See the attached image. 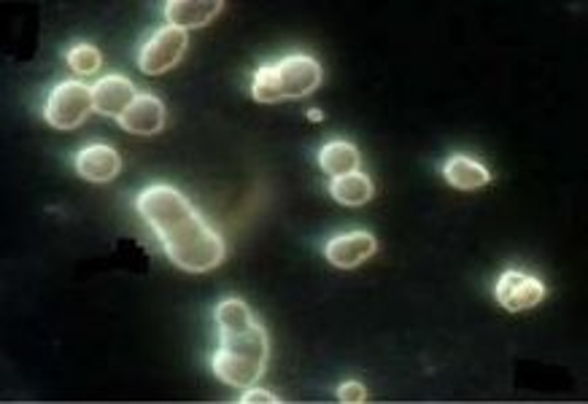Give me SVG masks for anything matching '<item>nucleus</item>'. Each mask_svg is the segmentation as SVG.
Wrapping results in <instances>:
<instances>
[{"label":"nucleus","mask_w":588,"mask_h":404,"mask_svg":"<svg viewBox=\"0 0 588 404\" xmlns=\"http://www.w3.org/2000/svg\"><path fill=\"white\" fill-rule=\"evenodd\" d=\"M443 178L454 189H462V192H473V189L491 183L489 168L475 157H467V154H451L443 162Z\"/></svg>","instance_id":"f8f14e48"},{"label":"nucleus","mask_w":588,"mask_h":404,"mask_svg":"<svg viewBox=\"0 0 588 404\" xmlns=\"http://www.w3.org/2000/svg\"><path fill=\"white\" fill-rule=\"evenodd\" d=\"M273 74H276L281 100L308 98V94L322 87L324 79L322 63L317 57L306 55V52H295V55H287L278 59V63H273Z\"/></svg>","instance_id":"20e7f679"},{"label":"nucleus","mask_w":588,"mask_h":404,"mask_svg":"<svg viewBox=\"0 0 588 404\" xmlns=\"http://www.w3.org/2000/svg\"><path fill=\"white\" fill-rule=\"evenodd\" d=\"M95 111L92 87L79 79H65L52 87L44 103V119L55 130H76Z\"/></svg>","instance_id":"7ed1b4c3"},{"label":"nucleus","mask_w":588,"mask_h":404,"mask_svg":"<svg viewBox=\"0 0 588 404\" xmlns=\"http://www.w3.org/2000/svg\"><path fill=\"white\" fill-rule=\"evenodd\" d=\"M217 350L211 354V370L233 389H248L263 380L270 359V340L265 326L254 318L252 307L237 296H228L213 307Z\"/></svg>","instance_id":"f03ea898"},{"label":"nucleus","mask_w":588,"mask_h":404,"mask_svg":"<svg viewBox=\"0 0 588 404\" xmlns=\"http://www.w3.org/2000/svg\"><path fill=\"white\" fill-rule=\"evenodd\" d=\"M165 119H168V111H165L163 100L157 94L141 92L117 122L130 135H157L165 127Z\"/></svg>","instance_id":"9d476101"},{"label":"nucleus","mask_w":588,"mask_h":404,"mask_svg":"<svg viewBox=\"0 0 588 404\" xmlns=\"http://www.w3.org/2000/svg\"><path fill=\"white\" fill-rule=\"evenodd\" d=\"M308 119H311V122H322L324 114L319 109H311V111H308Z\"/></svg>","instance_id":"6ab92c4d"},{"label":"nucleus","mask_w":588,"mask_h":404,"mask_svg":"<svg viewBox=\"0 0 588 404\" xmlns=\"http://www.w3.org/2000/svg\"><path fill=\"white\" fill-rule=\"evenodd\" d=\"M378 251V240L373 232L367 229H352L341 232V235L330 237L324 243V259L332 267H341V270H354V267L365 265L373 254Z\"/></svg>","instance_id":"0eeeda50"},{"label":"nucleus","mask_w":588,"mask_h":404,"mask_svg":"<svg viewBox=\"0 0 588 404\" xmlns=\"http://www.w3.org/2000/svg\"><path fill=\"white\" fill-rule=\"evenodd\" d=\"M222 9V0H168V3L163 5V14L170 27L192 30L206 27Z\"/></svg>","instance_id":"9b49d317"},{"label":"nucleus","mask_w":588,"mask_h":404,"mask_svg":"<svg viewBox=\"0 0 588 404\" xmlns=\"http://www.w3.org/2000/svg\"><path fill=\"white\" fill-rule=\"evenodd\" d=\"M326 192H330L332 200L341 202V205L356 207V205H365V202L373 200L376 187H373L370 176L362 173V170H354V173L332 178L330 187H326Z\"/></svg>","instance_id":"4468645a"},{"label":"nucleus","mask_w":588,"mask_h":404,"mask_svg":"<svg viewBox=\"0 0 588 404\" xmlns=\"http://www.w3.org/2000/svg\"><path fill=\"white\" fill-rule=\"evenodd\" d=\"M365 400H367V389L359 383V380H346V383L337 385V402L359 404Z\"/></svg>","instance_id":"f3484780"},{"label":"nucleus","mask_w":588,"mask_h":404,"mask_svg":"<svg viewBox=\"0 0 588 404\" xmlns=\"http://www.w3.org/2000/svg\"><path fill=\"white\" fill-rule=\"evenodd\" d=\"M65 63H68V68L74 70V74L89 76L98 74L100 65H103V55H100L92 44H76L65 52Z\"/></svg>","instance_id":"2eb2a0df"},{"label":"nucleus","mask_w":588,"mask_h":404,"mask_svg":"<svg viewBox=\"0 0 588 404\" xmlns=\"http://www.w3.org/2000/svg\"><path fill=\"white\" fill-rule=\"evenodd\" d=\"M237 402H243V404H254V402L278 404V402H281V396H276V394H273V391H267V389H257V385H248V389H243V396Z\"/></svg>","instance_id":"a211bd4d"},{"label":"nucleus","mask_w":588,"mask_h":404,"mask_svg":"<svg viewBox=\"0 0 588 404\" xmlns=\"http://www.w3.org/2000/svg\"><path fill=\"white\" fill-rule=\"evenodd\" d=\"M74 168L89 183H109L122 173V157L109 144H87L76 152Z\"/></svg>","instance_id":"6e6552de"},{"label":"nucleus","mask_w":588,"mask_h":404,"mask_svg":"<svg viewBox=\"0 0 588 404\" xmlns=\"http://www.w3.org/2000/svg\"><path fill=\"white\" fill-rule=\"evenodd\" d=\"M138 94L141 92L135 89L133 79H127V76L122 74H109L92 85V103L100 116L119 119L135 103Z\"/></svg>","instance_id":"1a4fd4ad"},{"label":"nucleus","mask_w":588,"mask_h":404,"mask_svg":"<svg viewBox=\"0 0 588 404\" xmlns=\"http://www.w3.org/2000/svg\"><path fill=\"white\" fill-rule=\"evenodd\" d=\"M319 168H322L330 178L362 170L359 148H356L352 141H341V138L326 141V144L319 148Z\"/></svg>","instance_id":"ddd939ff"},{"label":"nucleus","mask_w":588,"mask_h":404,"mask_svg":"<svg viewBox=\"0 0 588 404\" xmlns=\"http://www.w3.org/2000/svg\"><path fill=\"white\" fill-rule=\"evenodd\" d=\"M252 98L257 100V103H278V100H281V92H278L276 85V74H273V63L259 65L257 74H254Z\"/></svg>","instance_id":"dca6fc26"},{"label":"nucleus","mask_w":588,"mask_h":404,"mask_svg":"<svg viewBox=\"0 0 588 404\" xmlns=\"http://www.w3.org/2000/svg\"><path fill=\"white\" fill-rule=\"evenodd\" d=\"M135 211L178 270H217L228 257L224 237L206 222L187 194L170 183H148L135 194Z\"/></svg>","instance_id":"f257e3e1"},{"label":"nucleus","mask_w":588,"mask_h":404,"mask_svg":"<svg viewBox=\"0 0 588 404\" xmlns=\"http://www.w3.org/2000/svg\"><path fill=\"white\" fill-rule=\"evenodd\" d=\"M497 302L510 313L530 311V307L540 305L545 296V283L540 278L530 276L521 270H504L495 283Z\"/></svg>","instance_id":"423d86ee"},{"label":"nucleus","mask_w":588,"mask_h":404,"mask_svg":"<svg viewBox=\"0 0 588 404\" xmlns=\"http://www.w3.org/2000/svg\"><path fill=\"white\" fill-rule=\"evenodd\" d=\"M187 30H178L165 25L163 30L152 35L138 52V68L144 70L146 76H163L168 70H174L178 63H181L184 52H187Z\"/></svg>","instance_id":"39448f33"}]
</instances>
